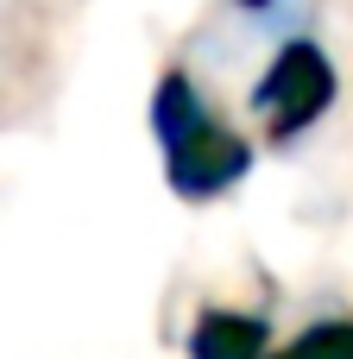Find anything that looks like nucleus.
Here are the masks:
<instances>
[{
  "instance_id": "nucleus-1",
  "label": "nucleus",
  "mask_w": 353,
  "mask_h": 359,
  "mask_svg": "<svg viewBox=\"0 0 353 359\" xmlns=\"http://www.w3.org/2000/svg\"><path fill=\"white\" fill-rule=\"evenodd\" d=\"M152 126L164 139V164H171V189L183 202H208L221 189H234L246 170H253V145L240 133H227L208 101L189 88V76H164L158 95H152Z\"/></svg>"
},
{
  "instance_id": "nucleus-2",
  "label": "nucleus",
  "mask_w": 353,
  "mask_h": 359,
  "mask_svg": "<svg viewBox=\"0 0 353 359\" xmlns=\"http://www.w3.org/2000/svg\"><path fill=\"white\" fill-rule=\"evenodd\" d=\"M335 101V63L316 50V44H284L265 69V82L253 88V107L265 114L272 139L291 145L297 133H309Z\"/></svg>"
},
{
  "instance_id": "nucleus-3",
  "label": "nucleus",
  "mask_w": 353,
  "mask_h": 359,
  "mask_svg": "<svg viewBox=\"0 0 353 359\" xmlns=\"http://www.w3.org/2000/svg\"><path fill=\"white\" fill-rule=\"evenodd\" d=\"M189 359H265V316L208 309L189 334Z\"/></svg>"
},
{
  "instance_id": "nucleus-4",
  "label": "nucleus",
  "mask_w": 353,
  "mask_h": 359,
  "mask_svg": "<svg viewBox=\"0 0 353 359\" xmlns=\"http://www.w3.org/2000/svg\"><path fill=\"white\" fill-rule=\"evenodd\" d=\"M278 359H353V322H316L309 334H297Z\"/></svg>"
},
{
  "instance_id": "nucleus-5",
  "label": "nucleus",
  "mask_w": 353,
  "mask_h": 359,
  "mask_svg": "<svg viewBox=\"0 0 353 359\" xmlns=\"http://www.w3.org/2000/svg\"><path fill=\"white\" fill-rule=\"evenodd\" d=\"M240 6H272V0H240Z\"/></svg>"
}]
</instances>
